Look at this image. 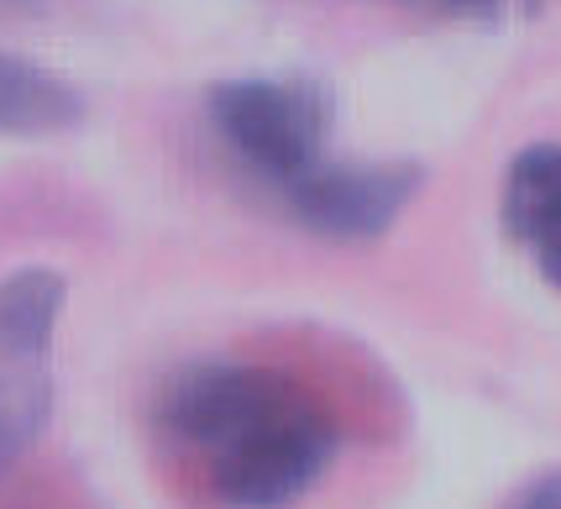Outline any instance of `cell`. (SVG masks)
I'll use <instances>...</instances> for the list:
<instances>
[{
	"mask_svg": "<svg viewBox=\"0 0 561 509\" xmlns=\"http://www.w3.org/2000/svg\"><path fill=\"white\" fill-rule=\"evenodd\" d=\"M504 231L530 252L540 279L561 290V137L514 152L504 173Z\"/></svg>",
	"mask_w": 561,
	"mask_h": 509,
	"instance_id": "obj_5",
	"label": "cell"
},
{
	"mask_svg": "<svg viewBox=\"0 0 561 509\" xmlns=\"http://www.w3.org/2000/svg\"><path fill=\"white\" fill-rule=\"evenodd\" d=\"M425 184V169L415 158H331L316 179H305L299 190L284 200L305 231L316 237H336V242H367V237H383L399 211L410 205Z\"/></svg>",
	"mask_w": 561,
	"mask_h": 509,
	"instance_id": "obj_4",
	"label": "cell"
},
{
	"mask_svg": "<svg viewBox=\"0 0 561 509\" xmlns=\"http://www.w3.org/2000/svg\"><path fill=\"white\" fill-rule=\"evenodd\" d=\"M64 273L16 268L0 279V478L32 452L53 415V331Z\"/></svg>",
	"mask_w": 561,
	"mask_h": 509,
	"instance_id": "obj_3",
	"label": "cell"
},
{
	"mask_svg": "<svg viewBox=\"0 0 561 509\" xmlns=\"http://www.w3.org/2000/svg\"><path fill=\"white\" fill-rule=\"evenodd\" d=\"M152 426L220 509L299 505L342 452L336 415L299 378L237 358H199L169 373Z\"/></svg>",
	"mask_w": 561,
	"mask_h": 509,
	"instance_id": "obj_1",
	"label": "cell"
},
{
	"mask_svg": "<svg viewBox=\"0 0 561 509\" xmlns=\"http://www.w3.org/2000/svg\"><path fill=\"white\" fill-rule=\"evenodd\" d=\"M205 111L226 152L252 179H263L278 200H289L305 179H316L336 158L331 152L336 95L320 79H305V73L226 79L210 90Z\"/></svg>",
	"mask_w": 561,
	"mask_h": 509,
	"instance_id": "obj_2",
	"label": "cell"
},
{
	"mask_svg": "<svg viewBox=\"0 0 561 509\" xmlns=\"http://www.w3.org/2000/svg\"><path fill=\"white\" fill-rule=\"evenodd\" d=\"M504 509H561V467H551V473H540L530 488H519Z\"/></svg>",
	"mask_w": 561,
	"mask_h": 509,
	"instance_id": "obj_7",
	"label": "cell"
},
{
	"mask_svg": "<svg viewBox=\"0 0 561 509\" xmlns=\"http://www.w3.org/2000/svg\"><path fill=\"white\" fill-rule=\"evenodd\" d=\"M436 11L446 16H478V22H493V16H504L514 5H530V0H431Z\"/></svg>",
	"mask_w": 561,
	"mask_h": 509,
	"instance_id": "obj_8",
	"label": "cell"
},
{
	"mask_svg": "<svg viewBox=\"0 0 561 509\" xmlns=\"http://www.w3.org/2000/svg\"><path fill=\"white\" fill-rule=\"evenodd\" d=\"M415 5H431V0H415Z\"/></svg>",
	"mask_w": 561,
	"mask_h": 509,
	"instance_id": "obj_9",
	"label": "cell"
},
{
	"mask_svg": "<svg viewBox=\"0 0 561 509\" xmlns=\"http://www.w3.org/2000/svg\"><path fill=\"white\" fill-rule=\"evenodd\" d=\"M84 122V95L43 64L0 48V137H53Z\"/></svg>",
	"mask_w": 561,
	"mask_h": 509,
	"instance_id": "obj_6",
	"label": "cell"
}]
</instances>
